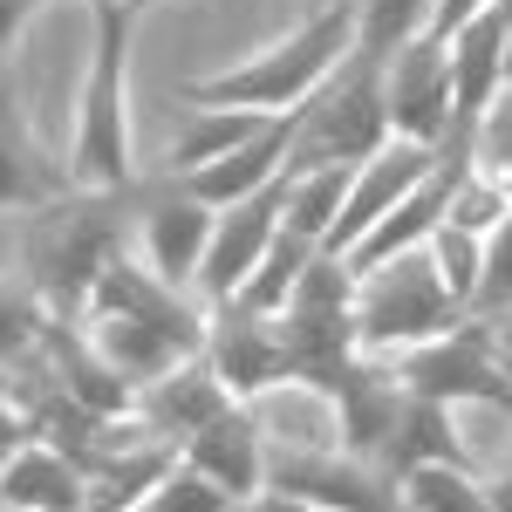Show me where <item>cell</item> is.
<instances>
[{
    "instance_id": "7402d4cb",
    "label": "cell",
    "mask_w": 512,
    "mask_h": 512,
    "mask_svg": "<svg viewBox=\"0 0 512 512\" xmlns=\"http://www.w3.org/2000/svg\"><path fill=\"white\" fill-rule=\"evenodd\" d=\"M437 0H355V55L390 62L403 41L431 35Z\"/></svg>"
},
{
    "instance_id": "2e32d148",
    "label": "cell",
    "mask_w": 512,
    "mask_h": 512,
    "mask_svg": "<svg viewBox=\"0 0 512 512\" xmlns=\"http://www.w3.org/2000/svg\"><path fill=\"white\" fill-rule=\"evenodd\" d=\"M0 506H14V512H89L82 465L62 444L28 437V444L0 465Z\"/></svg>"
},
{
    "instance_id": "8992f818",
    "label": "cell",
    "mask_w": 512,
    "mask_h": 512,
    "mask_svg": "<svg viewBox=\"0 0 512 512\" xmlns=\"http://www.w3.org/2000/svg\"><path fill=\"white\" fill-rule=\"evenodd\" d=\"M390 369L403 376V390L437 396V403H485V410H506L512 417V369L499 342H492V321L465 315L458 328H444L437 342H417V349L390 355Z\"/></svg>"
},
{
    "instance_id": "5bb4252c",
    "label": "cell",
    "mask_w": 512,
    "mask_h": 512,
    "mask_svg": "<svg viewBox=\"0 0 512 512\" xmlns=\"http://www.w3.org/2000/svg\"><path fill=\"white\" fill-rule=\"evenodd\" d=\"M62 192H76V171L41 151L35 123L21 110V89L7 76L0 82V205L7 212H35V205H48Z\"/></svg>"
},
{
    "instance_id": "7a4b0ae2",
    "label": "cell",
    "mask_w": 512,
    "mask_h": 512,
    "mask_svg": "<svg viewBox=\"0 0 512 512\" xmlns=\"http://www.w3.org/2000/svg\"><path fill=\"white\" fill-rule=\"evenodd\" d=\"M349 55H355V0H342V7L301 14L294 35L267 41L260 55H246L233 69L178 82V96H185V103H212V110H267V117H287V110H301Z\"/></svg>"
},
{
    "instance_id": "83f0119b",
    "label": "cell",
    "mask_w": 512,
    "mask_h": 512,
    "mask_svg": "<svg viewBox=\"0 0 512 512\" xmlns=\"http://www.w3.org/2000/svg\"><path fill=\"white\" fill-rule=\"evenodd\" d=\"M472 315L478 321H499L512 315V212L485 233V267H478V294H472Z\"/></svg>"
},
{
    "instance_id": "603a6c76",
    "label": "cell",
    "mask_w": 512,
    "mask_h": 512,
    "mask_svg": "<svg viewBox=\"0 0 512 512\" xmlns=\"http://www.w3.org/2000/svg\"><path fill=\"white\" fill-rule=\"evenodd\" d=\"M403 512H492V492L472 465H417L403 478Z\"/></svg>"
},
{
    "instance_id": "8fae6325",
    "label": "cell",
    "mask_w": 512,
    "mask_h": 512,
    "mask_svg": "<svg viewBox=\"0 0 512 512\" xmlns=\"http://www.w3.org/2000/svg\"><path fill=\"white\" fill-rule=\"evenodd\" d=\"M212 219H219V205H205V198L185 185V178H171L164 171L158 185H137V239H144V267L164 280H198L205 267V246H212Z\"/></svg>"
},
{
    "instance_id": "ba28073f",
    "label": "cell",
    "mask_w": 512,
    "mask_h": 512,
    "mask_svg": "<svg viewBox=\"0 0 512 512\" xmlns=\"http://www.w3.org/2000/svg\"><path fill=\"white\" fill-rule=\"evenodd\" d=\"M205 362L219 369V383L239 396V403H260L294 383V362H287V342H280V315H260L246 301H212V321H205Z\"/></svg>"
},
{
    "instance_id": "836d02e7",
    "label": "cell",
    "mask_w": 512,
    "mask_h": 512,
    "mask_svg": "<svg viewBox=\"0 0 512 512\" xmlns=\"http://www.w3.org/2000/svg\"><path fill=\"white\" fill-rule=\"evenodd\" d=\"M110 7H123V14H144V7H151V0H110Z\"/></svg>"
},
{
    "instance_id": "e0dca14e",
    "label": "cell",
    "mask_w": 512,
    "mask_h": 512,
    "mask_svg": "<svg viewBox=\"0 0 512 512\" xmlns=\"http://www.w3.org/2000/svg\"><path fill=\"white\" fill-rule=\"evenodd\" d=\"M376 465H383L396 485L417 472V465H472L465 444H458V410L410 390L403 410H396V424H390V437H383V451H376Z\"/></svg>"
},
{
    "instance_id": "ac0fdd59",
    "label": "cell",
    "mask_w": 512,
    "mask_h": 512,
    "mask_svg": "<svg viewBox=\"0 0 512 512\" xmlns=\"http://www.w3.org/2000/svg\"><path fill=\"white\" fill-rule=\"evenodd\" d=\"M287 151H294V110H287V117H274L260 137H246L233 158L192 171L185 185H192L205 205H239V198H253V192H267V185H280V178H287Z\"/></svg>"
},
{
    "instance_id": "5b68a950",
    "label": "cell",
    "mask_w": 512,
    "mask_h": 512,
    "mask_svg": "<svg viewBox=\"0 0 512 512\" xmlns=\"http://www.w3.org/2000/svg\"><path fill=\"white\" fill-rule=\"evenodd\" d=\"M390 103H383V62L349 55L315 96L294 110V151L287 171H321V164H369L390 144Z\"/></svg>"
},
{
    "instance_id": "4316f807",
    "label": "cell",
    "mask_w": 512,
    "mask_h": 512,
    "mask_svg": "<svg viewBox=\"0 0 512 512\" xmlns=\"http://www.w3.org/2000/svg\"><path fill=\"white\" fill-rule=\"evenodd\" d=\"M431 260L437 274H444V287L465 301V315H472V294H478V267H485V233H465V226H437L431 233Z\"/></svg>"
},
{
    "instance_id": "30bf717a",
    "label": "cell",
    "mask_w": 512,
    "mask_h": 512,
    "mask_svg": "<svg viewBox=\"0 0 512 512\" xmlns=\"http://www.w3.org/2000/svg\"><path fill=\"white\" fill-rule=\"evenodd\" d=\"M437 164H444V151H437V144H417V137H390L369 164H355L349 198H342V219H335V233H328V253H342V260H349L355 246L376 233L396 205L431 178Z\"/></svg>"
},
{
    "instance_id": "6da1fadb",
    "label": "cell",
    "mask_w": 512,
    "mask_h": 512,
    "mask_svg": "<svg viewBox=\"0 0 512 512\" xmlns=\"http://www.w3.org/2000/svg\"><path fill=\"white\" fill-rule=\"evenodd\" d=\"M137 219V185L130 192H103V185H76V192L48 198L35 212H21V274L35 280L48 315L76 321L96 294V280L123 260V239Z\"/></svg>"
},
{
    "instance_id": "484cf974",
    "label": "cell",
    "mask_w": 512,
    "mask_h": 512,
    "mask_svg": "<svg viewBox=\"0 0 512 512\" xmlns=\"http://www.w3.org/2000/svg\"><path fill=\"white\" fill-rule=\"evenodd\" d=\"M144 512H246V506H239V499L226 492V485H219V478H205L192 458L178 451V465L158 478V492L144 499Z\"/></svg>"
},
{
    "instance_id": "d6986e66",
    "label": "cell",
    "mask_w": 512,
    "mask_h": 512,
    "mask_svg": "<svg viewBox=\"0 0 512 512\" xmlns=\"http://www.w3.org/2000/svg\"><path fill=\"white\" fill-rule=\"evenodd\" d=\"M267 110H212V103H185V130L171 137V151H164V171L171 178H192L205 164L233 158L246 137H260L267 130Z\"/></svg>"
},
{
    "instance_id": "1f68e13d",
    "label": "cell",
    "mask_w": 512,
    "mask_h": 512,
    "mask_svg": "<svg viewBox=\"0 0 512 512\" xmlns=\"http://www.w3.org/2000/svg\"><path fill=\"white\" fill-rule=\"evenodd\" d=\"M485 492H492V512H512V465L485 478Z\"/></svg>"
},
{
    "instance_id": "e575fe53",
    "label": "cell",
    "mask_w": 512,
    "mask_h": 512,
    "mask_svg": "<svg viewBox=\"0 0 512 512\" xmlns=\"http://www.w3.org/2000/svg\"><path fill=\"white\" fill-rule=\"evenodd\" d=\"M301 7H308V14H321V7H342V0H301Z\"/></svg>"
},
{
    "instance_id": "9c48e42d",
    "label": "cell",
    "mask_w": 512,
    "mask_h": 512,
    "mask_svg": "<svg viewBox=\"0 0 512 512\" xmlns=\"http://www.w3.org/2000/svg\"><path fill=\"white\" fill-rule=\"evenodd\" d=\"M383 103H390V130L417 137V144H444L458 123V82H451V48L437 35L403 41L383 62Z\"/></svg>"
},
{
    "instance_id": "ffe728a7",
    "label": "cell",
    "mask_w": 512,
    "mask_h": 512,
    "mask_svg": "<svg viewBox=\"0 0 512 512\" xmlns=\"http://www.w3.org/2000/svg\"><path fill=\"white\" fill-rule=\"evenodd\" d=\"M349 164H321V171H287V192H280V226L308 233L315 246H328L335 219H342V198H349Z\"/></svg>"
},
{
    "instance_id": "d6a6232c",
    "label": "cell",
    "mask_w": 512,
    "mask_h": 512,
    "mask_svg": "<svg viewBox=\"0 0 512 512\" xmlns=\"http://www.w3.org/2000/svg\"><path fill=\"white\" fill-rule=\"evenodd\" d=\"M246 512H315V506H301V499H280V492H260Z\"/></svg>"
},
{
    "instance_id": "7c38bea8",
    "label": "cell",
    "mask_w": 512,
    "mask_h": 512,
    "mask_svg": "<svg viewBox=\"0 0 512 512\" xmlns=\"http://www.w3.org/2000/svg\"><path fill=\"white\" fill-rule=\"evenodd\" d=\"M280 192H287V178L267 185V192L239 198V205H219V219H212V246H205V267H198V294H205V308L212 301H233L239 287L253 280V267L267 260V246L280 233Z\"/></svg>"
},
{
    "instance_id": "52a82bcc",
    "label": "cell",
    "mask_w": 512,
    "mask_h": 512,
    "mask_svg": "<svg viewBox=\"0 0 512 512\" xmlns=\"http://www.w3.org/2000/svg\"><path fill=\"white\" fill-rule=\"evenodd\" d=\"M267 492L315 512H403V485L342 444H267Z\"/></svg>"
},
{
    "instance_id": "d4e9b609",
    "label": "cell",
    "mask_w": 512,
    "mask_h": 512,
    "mask_svg": "<svg viewBox=\"0 0 512 512\" xmlns=\"http://www.w3.org/2000/svg\"><path fill=\"white\" fill-rule=\"evenodd\" d=\"M472 171L512 198V82L472 117Z\"/></svg>"
},
{
    "instance_id": "f546056e",
    "label": "cell",
    "mask_w": 512,
    "mask_h": 512,
    "mask_svg": "<svg viewBox=\"0 0 512 512\" xmlns=\"http://www.w3.org/2000/svg\"><path fill=\"white\" fill-rule=\"evenodd\" d=\"M28 417H21V403H14V396H7V383H0V465H7V458H14V451H21V444H28Z\"/></svg>"
},
{
    "instance_id": "9a60e30c",
    "label": "cell",
    "mask_w": 512,
    "mask_h": 512,
    "mask_svg": "<svg viewBox=\"0 0 512 512\" xmlns=\"http://www.w3.org/2000/svg\"><path fill=\"white\" fill-rule=\"evenodd\" d=\"M185 458L205 478H219L239 506H253L267 492V431H260L253 403H233L226 417H212L205 431H192L185 437Z\"/></svg>"
},
{
    "instance_id": "d590c367",
    "label": "cell",
    "mask_w": 512,
    "mask_h": 512,
    "mask_svg": "<svg viewBox=\"0 0 512 512\" xmlns=\"http://www.w3.org/2000/svg\"><path fill=\"white\" fill-rule=\"evenodd\" d=\"M0 512H14V506H0Z\"/></svg>"
},
{
    "instance_id": "4fadbf2b",
    "label": "cell",
    "mask_w": 512,
    "mask_h": 512,
    "mask_svg": "<svg viewBox=\"0 0 512 512\" xmlns=\"http://www.w3.org/2000/svg\"><path fill=\"white\" fill-rule=\"evenodd\" d=\"M233 403H239V396L219 383V369H212V362H205V349H198V355H185L178 369H164L158 383H144L130 410H137V424H144V431L171 437V444L185 451V437L205 431L212 417H226Z\"/></svg>"
},
{
    "instance_id": "cb8c5ba5",
    "label": "cell",
    "mask_w": 512,
    "mask_h": 512,
    "mask_svg": "<svg viewBox=\"0 0 512 512\" xmlns=\"http://www.w3.org/2000/svg\"><path fill=\"white\" fill-rule=\"evenodd\" d=\"M41 328H48V301L35 294V280L0 274V376L41 349Z\"/></svg>"
},
{
    "instance_id": "277c9868",
    "label": "cell",
    "mask_w": 512,
    "mask_h": 512,
    "mask_svg": "<svg viewBox=\"0 0 512 512\" xmlns=\"http://www.w3.org/2000/svg\"><path fill=\"white\" fill-rule=\"evenodd\" d=\"M465 321V301L444 287L431 260V239L410 246V253H390L376 267H355V335H362V355H403L417 342H437L444 328Z\"/></svg>"
},
{
    "instance_id": "44dd1931",
    "label": "cell",
    "mask_w": 512,
    "mask_h": 512,
    "mask_svg": "<svg viewBox=\"0 0 512 512\" xmlns=\"http://www.w3.org/2000/svg\"><path fill=\"white\" fill-rule=\"evenodd\" d=\"M321 246L308 233H294V226H280L274 246H267V260L253 267V280L239 287L233 301H246V308H260V315H280L287 301H294V287H301V274H308V260H315Z\"/></svg>"
},
{
    "instance_id": "4dcf8cb0",
    "label": "cell",
    "mask_w": 512,
    "mask_h": 512,
    "mask_svg": "<svg viewBox=\"0 0 512 512\" xmlns=\"http://www.w3.org/2000/svg\"><path fill=\"white\" fill-rule=\"evenodd\" d=\"M485 7H492V0H437L431 35H437V41H451L458 28H465V21H472V14H485Z\"/></svg>"
},
{
    "instance_id": "3957f363",
    "label": "cell",
    "mask_w": 512,
    "mask_h": 512,
    "mask_svg": "<svg viewBox=\"0 0 512 512\" xmlns=\"http://www.w3.org/2000/svg\"><path fill=\"white\" fill-rule=\"evenodd\" d=\"M130 21L110 0H89V76L76 96V137H69V171L76 185L130 192L144 185L137 171V137H130Z\"/></svg>"
},
{
    "instance_id": "f1b7e54d",
    "label": "cell",
    "mask_w": 512,
    "mask_h": 512,
    "mask_svg": "<svg viewBox=\"0 0 512 512\" xmlns=\"http://www.w3.org/2000/svg\"><path fill=\"white\" fill-rule=\"evenodd\" d=\"M35 14H41V0H0V82L14 69V48H21V35H28Z\"/></svg>"
}]
</instances>
